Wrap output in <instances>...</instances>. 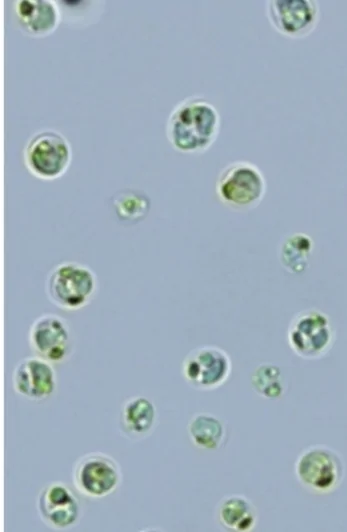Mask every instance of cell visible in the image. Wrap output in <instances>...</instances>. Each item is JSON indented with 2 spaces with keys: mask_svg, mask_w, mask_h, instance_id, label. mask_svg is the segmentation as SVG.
<instances>
[{
  "mask_svg": "<svg viewBox=\"0 0 347 532\" xmlns=\"http://www.w3.org/2000/svg\"><path fill=\"white\" fill-rule=\"evenodd\" d=\"M192 443L203 450H216L224 440L225 428L216 416L209 413H197L187 426Z\"/></svg>",
  "mask_w": 347,
  "mask_h": 532,
  "instance_id": "cell-16",
  "label": "cell"
},
{
  "mask_svg": "<svg viewBox=\"0 0 347 532\" xmlns=\"http://www.w3.org/2000/svg\"><path fill=\"white\" fill-rule=\"evenodd\" d=\"M215 191L219 201L235 211L257 207L266 193V180L258 166L249 161H234L219 173Z\"/></svg>",
  "mask_w": 347,
  "mask_h": 532,
  "instance_id": "cell-3",
  "label": "cell"
},
{
  "mask_svg": "<svg viewBox=\"0 0 347 532\" xmlns=\"http://www.w3.org/2000/svg\"><path fill=\"white\" fill-rule=\"evenodd\" d=\"M72 479L76 490L89 498L100 499L113 493L121 483L119 464L111 456L92 452L74 464Z\"/></svg>",
  "mask_w": 347,
  "mask_h": 532,
  "instance_id": "cell-7",
  "label": "cell"
},
{
  "mask_svg": "<svg viewBox=\"0 0 347 532\" xmlns=\"http://www.w3.org/2000/svg\"><path fill=\"white\" fill-rule=\"evenodd\" d=\"M15 392L29 400L41 401L53 394L56 373L51 362L33 355L20 360L12 374Z\"/></svg>",
  "mask_w": 347,
  "mask_h": 532,
  "instance_id": "cell-12",
  "label": "cell"
},
{
  "mask_svg": "<svg viewBox=\"0 0 347 532\" xmlns=\"http://www.w3.org/2000/svg\"><path fill=\"white\" fill-rule=\"evenodd\" d=\"M15 13L22 30L35 37L52 33L60 21L57 5L47 0L17 1Z\"/></svg>",
  "mask_w": 347,
  "mask_h": 532,
  "instance_id": "cell-13",
  "label": "cell"
},
{
  "mask_svg": "<svg viewBox=\"0 0 347 532\" xmlns=\"http://www.w3.org/2000/svg\"><path fill=\"white\" fill-rule=\"evenodd\" d=\"M230 356L215 345H203L192 349L182 362L181 372L185 381L199 390H213L222 386L230 377Z\"/></svg>",
  "mask_w": 347,
  "mask_h": 532,
  "instance_id": "cell-8",
  "label": "cell"
},
{
  "mask_svg": "<svg viewBox=\"0 0 347 532\" xmlns=\"http://www.w3.org/2000/svg\"><path fill=\"white\" fill-rule=\"evenodd\" d=\"M156 420V407L144 396L127 399L120 411V424L123 431L132 437L147 435Z\"/></svg>",
  "mask_w": 347,
  "mask_h": 532,
  "instance_id": "cell-14",
  "label": "cell"
},
{
  "mask_svg": "<svg viewBox=\"0 0 347 532\" xmlns=\"http://www.w3.org/2000/svg\"><path fill=\"white\" fill-rule=\"evenodd\" d=\"M218 519L225 528L232 531H250L255 527L257 512L246 497L230 495L220 502Z\"/></svg>",
  "mask_w": 347,
  "mask_h": 532,
  "instance_id": "cell-15",
  "label": "cell"
},
{
  "mask_svg": "<svg viewBox=\"0 0 347 532\" xmlns=\"http://www.w3.org/2000/svg\"><path fill=\"white\" fill-rule=\"evenodd\" d=\"M299 482L308 490L325 494L334 491L342 482L344 465L333 449L313 445L304 449L295 463Z\"/></svg>",
  "mask_w": 347,
  "mask_h": 532,
  "instance_id": "cell-6",
  "label": "cell"
},
{
  "mask_svg": "<svg viewBox=\"0 0 347 532\" xmlns=\"http://www.w3.org/2000/svg\"><path fill=\"white\" fill-rule=\"evenodd\" d=\"M287 340L292 351L304 359H318L332 348L335 331L330 318L318 309L298 312L287 330Z\"/></svg>",
  "mask_w": 347,
  "mask_h": 532,
  "instance_id": "cell-4",
  "label": "cell"
},
{
  "mask_svg": "<svg viewBox=\"0 0 347 532\" xmlns=\"http://www.w3.org/2000/svg\"><path fill=\"white\" fill-rule=\"evenodd\" d=\"M37 506L43 522L57 530L74 526L80 516L79 500L70 487L60 481L49 482L41 489Z\"/></svg>",
  "mask_w": 347,
  "mask_h": 532,
  "instance_id": "cell-11",
  "label": "cell"
},
{
  "mask_svg": "<svg viewBox=\"0 0 347 532\" xmlns=\"http://www.w3.org/2000/svg\"><path fill=\"white\" fill-rule=\"evenodd\" d=\"M266 16L279 34L300 39L315 30L320 10L318 3L312 0H272L266 2Z\"/></svg>",
  "mask_w": 347,
  "mask_h": 532,
  "instance_id": "cell-9",
  "label": "cell"
},
{
  "mask_svg": "<svg viewBox=\"0 0 347 532\" xmlns=\"http://www.w3.org/2000/svg\"><path fill=\"white\" fill-rule=\"evenodd\" d=\"M312 248L313 241L304 233L287 236L280 249L282 265L292 273L302 272L307 266Z\"/></svg>",
  "mask_w": 347,
  "mask_h": 532,
  "instance_id": "cell-17",
  "label": "cell"
},
{
  "mask_svg": "<svg viewBox=\"0 0 347 532\" xmlns=\"http://www.w3.org/2000/svg\"><path fill=\"white\" fill-rule=\"evenodd\" d=\"M72 159L69 142L53 130L39 132L32 136L24 149V162L28 171L36 178L54 180L68 169Z\"/></svg>",
  "mask_w": 347,
  "mask_h": 532,
  "instance_id": "cell-5",
  "label": "cell"
},
{
  "mask_svg": "<svg viewBox=\"0 0 347 532\" xmlns=\"http://www.w3.org/2000/svg\"><path fill=\"white\" fill-rule=\"evenodd\" d=\"M97 288L95 272L87 265L75 261L55 265L45 281V291L50 302L66 311L85 307L93 299Z\"/></svg>",
  "mask_w": 347,
  "mask_h": 532,
  "instance_id": "cell-2",
  "label": "cell"
},
{
  "mask_svg": "<svg viewBox=\"0 0 347 532\" xmlns=\"http://www.w3.org/2000/svg\"><path fill=\"white\" fill-rule=\"evenodd\" d=\"M28 342L34 355L52 364L61 363L70 353L69 325L63 317L57 314H42L31 324Z\"/></svg>",
  "mask_w": 347,
  "mask_h": 532,
  "instance_id": "cell-10",
  "label": "cell"
},
{
  "mask_svg": "<svg viewBox=\"0 0 347 532\" xmlns=\"http://www.w3.org/2000/svg\"><path fill=\"white\" fill-rule=\"evenodd\" d=\"M281 372L277 366L262 364L256 368L251 377L254 390L266 398H279L283 391Z\"/></svg>",
  "mask_w": 347,
  "mask_h": 532,
  "instance_id": "cell-19",
  "label": "cell"
},
{
  "mask_svg": "<svg viewBox=\"0 0 347 532\" xmlns=\"http://www.w3.org/2000/svg\"><path fill=\"white\" fill-rule=\"evenodd\" d=\"M221 118L213 104L202 97H188L171 111L166 135L171 146L185 154H199L217 139Z\"/></svg>",
  "mask_w": 347,
  "mask_h": 532,
  "instance_id": "cell-1",
  "label": "cell"
},
{
  "mask_svg": "<svg viewBox=\"0 0 347 532\" xmlns=\"http://www.w3.org/2000/svg\"><path fill=\"white\" fill-rule=\"evenodd\" d=\"M112 204L117 217L127 222H136L143 219L150 208L148 196L130 189L116 193Z\"/></svg>",
  "mask_w": 347,
  "mask_h": 532,
  "instance_id": "cell-18",
  "label": "cell"
}]
</instances>
